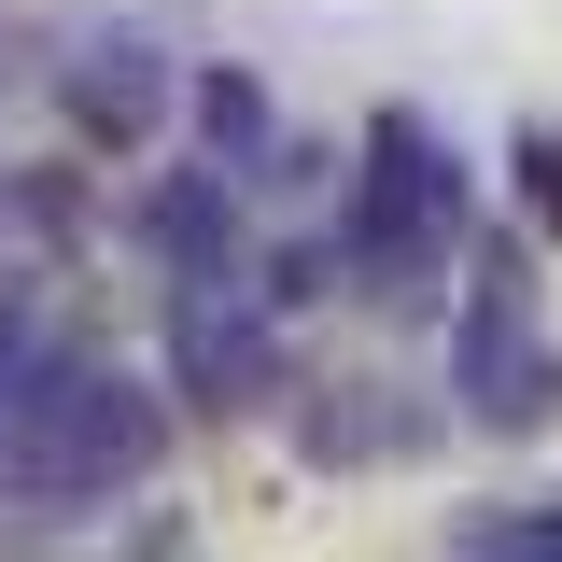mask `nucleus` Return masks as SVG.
<instances>
[{
	"label": "nucleus",
	"instance_id": "f257e3e1",
	"mask_svg": "<svg viewBox=\"0 0 562 562\" xmlns=\"http://www.w3.org/2000/svg\"><path fill=\"white\" fill-rule=\"evenodd\" d=\"M155 464V408H140V380L113 366H85V351H43L14 394H0V479L43 492V506H99L113 479Z\"/></svg>",
	"mask_w": 562,
	"mask_h": 562
},
{
	"label": "nucleus",
	"instance_id": "20e7f679",
	"mask_svg": "<svg viewBox=\"0 0 562 562\" xmlns=\"http://www.w3.org/2000/svg\"><path fill=\"white\" fill-rule=\"evenodd\" d=\"M464 562H562V506H535V520H492Z\"/></svg>",
	"mask_w": 562,
	"mask_h": 562
},
{
	"label": "nucleus",
	"instance_id": "7ed1b4c3",
	"mask_svg": "<svg viewBox=\"0 0 562 562\" xmlns=\"http://www.w3.org/2000/svg\"><path fill=\"white\" fill-rule=\"evenodd\" d=\"M464 394H479V422H520V408H535V351H520V295H479V324H464Z\"/></svg>",
	"mask_w": 562,
	"mask_h": 562
},
{
	"label": "nucleus",
	"instance_id": "f03ea898",
	"mask_svg": "<svg viewBox=\"0 0 562 562\" xmlns=\"http://www.w3.org/2000/svg\"><path fill=\"white\" fill-rule=\"evenodd\" d=\"M450 211H464V183H450L436 127L422 113H380L366 127V198H351V268H366V295H408L422 254L450 239Z\"/></svg>",
	"mask_w": 562,
	"mask_h": 562
},
{
	"label": "nucleus",
	"instance_id": "39448f33",
	"mask_svg": "<svg viewBox=\"0 0 562 562\" xmlns=\"http://www.w3.org/2000/svg\"><path fill=\"white\" fill-rule=\"evenodd\" d=\"M520 169H535V211L562 225V140H520Z\"/></svg>",
	"mask_w": 562,
	"mask_h": 562
}]
</instances>
